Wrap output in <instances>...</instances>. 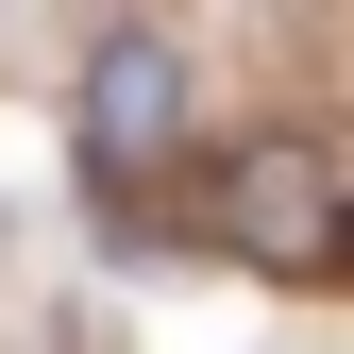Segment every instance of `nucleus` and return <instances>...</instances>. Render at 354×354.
<instances>
[{
  "label": "nucleus",
  "mask_w": 354,
  "mask_h": 354,
  "mask_svg": "<svg viewBox=\"0 0 354 354\" xmlns=\"http://www.w3.org/2000/svg\"><path fill=\"white\" fill-rule=\"evenodd\" d=\"M219 236H236L253 270H304V253L337 236V169H321V152H287V136H270V152H236V169H219Z\"/></svg>",
  "instance_id": "f03ea898"
},
{
  "label": "nucleus",
  "mask_w": 354,
  "mask_h": 354,
  "mask_svg": "<svg viewBox=\"0 0 354 354\" xmlns=\"http://www.w3.org/2000/svg\"><path fill=\"white\" fill-rule=\"evenodd\" d=\"M186 136V51H169L152 17H118L102 51H84V169H102V203H136V169Z\"/></svg>",
  "instance_id": "f257e3e1"
}]
</instances>
